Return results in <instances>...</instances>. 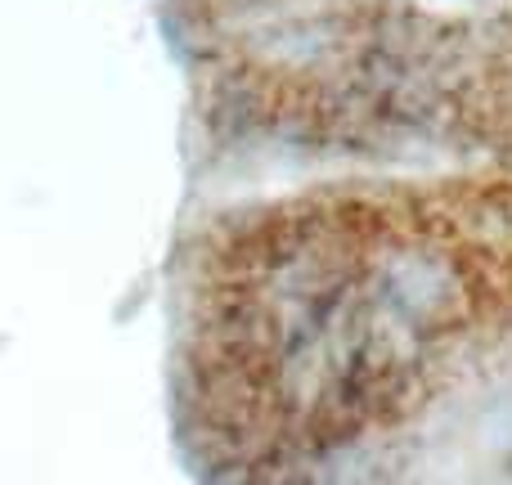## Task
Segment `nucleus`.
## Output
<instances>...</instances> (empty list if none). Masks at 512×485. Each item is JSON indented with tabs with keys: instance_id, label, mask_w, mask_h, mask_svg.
<instances>
[{
	"instance_id": "obj_1",
	"label": "nucleus",
	"mask_w": 512,
	"mask_h": 485,
	"mask_svg": "<svg viewBox=\"0 0 512 485\" xmlns=\"http://www.w3.org/2000/svg\"><path fill=\"white\" fill-rule=\"evenodd\" d=\"M463 301L427 216L333 203L239 230L194 297L198 445L216 472L252 481L342 450L414 405Z\"/></svg>"
}]
</instances>
